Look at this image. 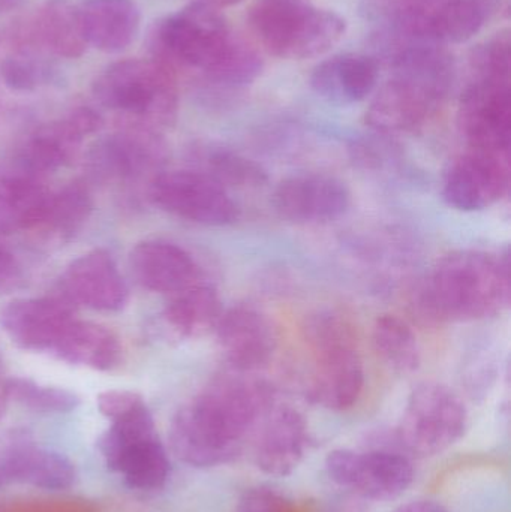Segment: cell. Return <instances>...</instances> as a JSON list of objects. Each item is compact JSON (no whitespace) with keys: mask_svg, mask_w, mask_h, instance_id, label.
Here are the masks:
<instances>
[{"mask_svg":"<svg viewBox=\"0 0 511 512\" xmlns=\"http://www.w3.org/2000/svg\"><path fill=\"white\" fill-rule=\"evenodd\" d=\"M59 360L108 372L122 361V346L113 331L95 322L72 319L53 349Z\"/></svg>","mask_w":511,"mask_h":512,"instance_id":"cb8c5ba5","label":"cell"},{"mask_svg":"<svg viewBox=\"0 0 511 512\" xmlns=\"http://www.w3.org/2000/svg\"><path fill=\"white\" fill-rule=\"evenodd\" d=\"M0 472L6 484H26L47 492H65L78 477L65 454L36 447L24 432L11 433L0 442Z\"/></svg>","mask_w":511,"mask_h":512,"instance_id":"ac0fdd59","label":"cell"},{"mask_svg":"<svg viewBox=\"0 0 511 512\" xmlns=\"http://www.w3.org/2000/svg\"><path fill=\"white\" fill-rule=\"evenodd\" d=\"M155 420L146 403H141L128 414L111 421V426L99 436L98 450L107 463L108 469L114 472L120 459L140 442L155 438Z\"/></svg>","mask_w":511,"mask_h":512,"instance_id":"d6a6232c","label":"cell"},{"mask_svg":"<svg viewBox=\"0 0 511 512\" xmlns=\"http://www.w3.org/2000/svg\"><path fill=\"white\" fill-rule=\"evenodd\" d=\"M302 331L314 357L309 400L327 411L353 408L365 388V367L353 325L333 310H321L306 318Z\"/></svg>","mask_w":511,"mask_h":512,"instance_id":"3957f363","label":"cell"},{"mask_svg":"<svg viewBox=\"0 0 511 512\" xmlns=\"http://www.w3.org/2000/svg\"><path fill=\"white\" fill-rule=\"evenodd\" d=\"M129 268L138 285L161 294H177L197 283L198 267L192 256L162 240L138 243L129 254Z\"/></svg>","mask_w":511,"mask_h":512,"instance_id":"44dd1931","label":"cell"},{"mask_svg":"<svg viewBox=\"0 0 511 512\" xmlns=\"http://www.w3.org/2000/svg\"><path fill=\"white\" fill-rule=\"evenodd\" d=\"M380 68L374 57L360 53L336 54L311 74V87L333 104L348 105L368 98L377 87Z\"/></svg>","mask_w":511,"mask_h":512,"instance_id":"7402d4cb","label":"cell"},{"mask_svg":"<svg viewBox=\"0 0 511 512\" xmlns=\"http://www.w3.org/2000/svg\"><path fill=\"white\" fill-rule=\"evenodd\" d=\"M249 26L267 53L288 60L323 56L344 38V18L309 0H255Z\"/></svg>","mask_w":511,"mask_h":512,"instance_id":"277c9868","label":"cell"},{"mask_svg":"<svg viewBox=\"0 0 511 512\" xmlns=\"http://www.w3.org/2000/svg\"><path fill=\"white\" fill-rule=\"evenodd\" d=\"M24 3H26V0H0V15L17 11V9H20Z\"/></svg>","mask_w":511,"mask_h":512,"instance_id":"ee69618b","label":"cell"},{"mask_svg":"<svg viewBox=\"0 0 511 512\" xmlns=\"http://www.w3.org/2000/svg\"><path fill=\"white\" fill-rule=\"evenodd\" d=\"M224 309L218 291L210 285H192L165 307V325L180 339H201L215 333Z\"/></svg>","mask_w":511,"mask_h":512,"instance_id":"83f0119b","label":"cell"},{"mask_svg":"<svg viewBox=\"0 0 511 512\" xmlns=\"http://www.w3.org/2000/svg\"><path fill=\"white\" fill-rule=\"evenodd\" d=\"M144 403L140 394L131 390H108L99 394L96 399L99 412L110 421L117 420L123 415L131 412L132 409Z\"/></svg>","mask_w":511,"mask_h":512,"instance_id":"ab89813d","label":"cell"},{"mask_svg":"<svg viewBox=\"0 0 511 512\" xmlns=\"http://www.w3.org/2000/svg\"><path fill=\"white\" fill-rule=\"evenodd\" d=\"M114 472L123 478L129 489L137 492L162 489L171 472L167 448L159 436L140 442L120 459Z\"/></svg>","mask_w":511,"mask_h":512,"instance_id":"4dcf8cb0","label":"cell"},{"mask_svg":"<svg viewBox=\"0 0 511 512\" xmlns=\"http://www.w3.org/2000/svg\"><path fill=\"white\" fill-rule=\"evenodd\" d=\"M458 125L470 149L510 155V80L476 78L462 95Z\"/></svg>","mask_w":511,"mask_h":512,"instance_id":"30bf717a","label":"cell"},{"mask_svg":"<svg viewBox=\"0 0 511 512\" xmlns=\"http://www.w3.org/2000/svg\"><path fill=\"white\" fill-rule=\"evenodd\" d=\"M50 194L39 177L26 173L0 176V236L33 231Z\"/></svg>","mask_w":511,"mask_h":512,"instance_id":"484cf974","label":"cell"},{"mask_svg":"<svg viewBox=\"0 0 511 512\" xmlns=\"http://www.w3.org/2000/svg\"><path fill=\"white\" fill-rule=\"evenodd\" d=\"M200 2L207 3V5L213 6V8L221 9L225 6L237 5V3L243 2V0H200Z\"/></svg>","mask_w":511,"mask_h":512,"instance_id":"f6af8a7d","label":"cell"},{"mask_svg":"<svg viewBox=\"0 0 511 512\" xmlns=\"http://www.w3.org/2000/svg\"><path fill=\"white\" fill-rule=\"evenodd\" d=\"M269 384L251 373L216 376L197 397L174 415L170 424L174 456L197 469L230 463L242 451L246 433L272 408Z\"/></svg>","mask_w":511,"mask_h":512,"instance_id":"6da1fadb","label":"cell"},{"mask_svg":"<svg viewBox=\"0 0 511 512\" xmlns=\"http://www.w3.org/2000/svg\"><path fill=\"white\" fill-rule=\"evenodd\" d=\"M8 391H6V379L3 378L2 360H0V420L5 415L6 408H8Z\"/></svg>","mask_w":511,"mask_h":512,"instance_id":"7bdbcfd3","label":"cell"},{"mask_svg":"<svg viewBox=\"0 0 511 512\" xmlns=\"http://www.w3.org/2000/svg\"><path fill=\"white\" fill-rule=\"evenodd\" d=\"M195 168L225 189L257 188L267 182V173L260 164L224 146L207 144L194 152Z\"/></svg>","mask_w":511,"mask_h":512,"instance_id":"f1b7e54d","label":"cell"},{"mask_svg":"<svg viewBox=\"0 0 511 512\" xmlns=\"http://www.w3.org/2000/svg\"><path fill=\"white\" fill-rule=\"evenodd\" d=\"M234 512H299L294 502L275 487L252 486L237 499Z\"/></svg>","mask_w":511,"mask_h":512,"instance_id":"f35d334b","label":"cell"},{"mask_svg":"<svg viewBox=\"0 0 511 512\" xmlns=\"http://www.w3.org/2000/svg\"><path fill=\"white\" fill-rule=\"evenodd\" d=\"M87 45L104 53H122L137 38L140 11L134 0H86L80 6Z\"/></svg>","mask_w":511,"mask_h":512,"instance_id":"603a6c76","label":"cell"},{"mask_svg":"<svg viewBox=\"0 0 511 512\" xmlns=\"http://www.w3.org/2000/svg\"><path fill=\"white\" fill-rule=\"evenodd\" d=\"M102 117L93 108L78 107L65 119L39 128L20 153L21 173L41 177L72 161L84 138L102 128Z\"/></svg>","mask_w":511,"mask_h":512,"instance_id":"e0dca14e","label":"cell"},{"mask_svg":"<svg viewBox=\"0 0 511 512\" xmlns=\"http://www.w3.org/2000/svg\"><path fill=\"white\" fill-rule=\"evenodd\" d=\"M467 426V406L452 388L422 382L408 396L396 438L414 456H438L461 441Z\"/></svg>","mask_w":511,"mask_h":512,"instance_id":"52a82bcc","label":"cell"},{"mask_svg":"<svg viewBox=\"0 0 511 512\" xmlns=\"http://www.w3.org/2000/svg\"><path fill=\"white\" fill-rule=\"evenodd\" d=\"M347 183L324 173H303L282 180L272 195L276 215L291 224H326L350 209Z\"/></svg>","mask_w":511,"mask_h":512,"instance_id":"4fadbf2b","label":"cell"},{"mask_svg":"<svg viewBox=\"0 0 511 512\" xmlns=\"http://www.w3.org/2000/svg\"><path fill=\"white\" fill-rule=\"evenodd\" d=\"M327 475L336 486L375 502L395 501L414 481L413 463L389 450H333L327 454Z\"/></svg>","mask_w":511,"mask_h":512,"instance_id":"9c48e42d","label":"cell"},{"mask_svg":"<svg viewBox=\"0 0 511 512\" xmlns=\"http://www.w3.org/2000/svg\"><path fill=\"white\" fill-rule=\"evenodd\" d=\"M149 195L164 212L206 227H227L240 216L227 189L197 170L156 174Z\"/></svg>","mask_w":511,"mask_h":512,"instance_id":"ba28073f","label":"cell"},{"mask_svg":"<svg viewBox=\"0 0 511 512\" xmlns=\"http://www.w3.org/2000/svg\"><path fill=\"white\" fill-rule=\"evenodd\" d=\"M74 319L65 297L17 298L0 307V327L17 348L53 351Z\"/></svg>","mask_w":511,"mask_h":512,"instance_id":"2e32d148","label":"cell"},{"mask_svg":"<svg viewBox=\"0 0 511 512\" xmlns=\"http://www.w3.org/2000/svg\"><path fill=\"white\" fill-rule=\"evenodd\" d=\"M511 44L509 33H498L485 44L474 48L471 66L476 78L510 80Z\"/></svg>","mask_w":511,"mask_h":512,"instance_id":"8d00e7d4","label":"cell"},{"mask_svg":"<svg viewBox=\"0 0 511 512\" xmlns=\"http://www.w3.org/2000/svg\"><path fill=\"white\" fill-rule=\"evenodd\" d=\"M0 77L9 89L30 92L47 80V69L27 57H6L0 63Z\"/></svg>","mask_w":511,"mask_h":512,"instance_id":"74e56055","label":"cell"},{"mask_svg":"<svg viewBox=\"0 0 511 512\" xmlns=\"http://www.w3.org/2000/svg\"><path fill=\"white\" fill-rule=\"evenodd\" d=\"M510 188V155L470 149L447 168L444 201L459 212H482L506 197Z\"/></svg>","mask_w":511,"mask_h":512,"instance_id":"8fae6325","label":"cell"},{"mask_svg":"<svg viewBox=\"0 0 511 512\" xmlns=\"http://www.w3.org/2000/svg\"><path fill=\"white\" fill-rule=\"evenodd\" d=\"M30 38L65 59H77L87 48L80 9L69 0H47L33 20Z\"/></svg>","mask_w":511,"mask_h":512,"instance_id":"4316f807","label":"cell"},{"mask_svg":"<svg viewBox=\"0 0 511 512\" xmlns=\"http://www.w3.org/2000/svg\"><path fill=\"white\" fill-rule=\"evenodd\" d=\"M9 400L42 414H66L80 405L77 394L66 388L36 384L32 379H6Z\"/></svg>","mask_w":511,"mask_h":512,"instance_id":"836d02e7","label":"cell"},{"mask_svg":"<svg viewBox=\"0 0 511 512\" xmlns=\"http://www.w3.org/2000/svg\"><path fill=\"white\" fill-rule=\"evenodd\" d=\"M449 0H401L395 9L399 30L417 39L434 41L435 23Z\"/></svg>","mask_w":511,"mask_h":512,"instance_id":"d590c367","label":"cell"},{"mask_svg":"<svg viewBox=\"0 0 511 512\" xmlns=\"http://www.w3.org/2000/svg\"><path fill=\"white\" fill-rule=\"evenodd\" d=\"M93 200L83 182H72L51 192L39 224L32 233L47 245L71 242L92 215Z\"/></svg>","mask_w":511,"mask_h":512,"instance_id":"d4e9b609","label":"cell"},{"mask_svg":"<svg viewBox=\"0 0 511 512\" xmlns=\"http://www.w3.org/2000/svg\"><path fill=\"white\" fill-rule=\"evenodd\" d=\"M236 33L231 32L219 9L197 2L165 18L155 33V59L165 65L213 74L227 56Z\"/></svg>","mask_w":511,"mask_h":512,"instance_id":"8992f818","label":"cell"},{"mask_svg":"<svg viewBox=\"0 0 511 512\" xmlns=\"http://www.w3.org/2000/svg\"><path fill=\"white\" fill-rule=\"evenodd\" d=\"M104 107L138 119L134 125L170 126L179 95L173 69L158 59H128L108 66L93 84Z\"/></svg>","mask_w":511,"mask_h":512,"instance_id":"5b68a950","label":"cell"},{"mask_svg":"<svg viewBox=\"0 0 511 512\" xmlns=\"http://www.w3.org/2000/svg\"><path fill=\"white\" fill-rule=\"evenodd\" d=\"M17 273L14 255L8 251V248L0 240V288L15 280Z\"/></svg>","mask_w":511,"mask_h":512,"instance_id":"60d3db41","label":"cell"},{"mask_svg":"<svg viewBox=\"0 0 511 512\" xmlns=\"http://www.w3.org/2000/svg\"><path fill=\"white\" fill-rule=\"evenodd\" d=\"M446 95V90L429 81L395 71L372 99L366 123L383 135L416 131L431 119Z\"/></svg>","mask_w":511,"mask_h":512,"instance_id":"7c38bea8","label":"cell"},{"mask_svg":"<svg viewBox=\"0 0 511 512\" xmlns=\"http://www.w3.org/2000/svg\"><path fill=\"white\" fill-rule=\"evenodd\" d=\"M372 346L378 357L398 373L416 372L422 363L419 340L411 325L396 315H381L372 327Z\"/></svg>","mask_w":511,"mask_h":512,"instance_id":"f546056e","label":"cell"},{"mask_svg":"<svg viewBox=\"0 0 511 512\" xmlns=\"http://www.w3.org/2000/svg\"><path fill=\"white\" fill-rule=\"evenodd\" d=\"M60 286L62 297L90 309L116 312L128 301V286L114 259L102 249L74 259L66 267Z\"/></svg>","mask_w":511,"mask_h":512,"instance_id":"ffe728a7","label":"cell"},{"mask_svg":"<svg viewBox=\"0 0 511 512\" xmlns=\"http://www.w3.org/2000/svg\"><path fill=\"white\" fill-rule=\"evenodd\" d=\"M308 444V424L297 409L270 408L255 436L252 457L263 474L284 478L299 468Z\"/></svg>","mask_w":511,"mask_h":512,"instance_id":"d6986e66","label":"cell"},{"mask_svg":"<svg viewBox=\"0 0 511 512\" xmlns=\"http://www.w3.org/2000/svg\"><path fill=\"white\" fill-rule=\"evenodd\" d=\"M501 8V0H449L438 15L434 41L464 44L477 35Z\"/></svg>","mask_w":511,"mask_h":512,"instance_id":"1f68e13d","label":"cell"},{"mask_svg":"<svg viewBox=\"0 0 511 512\" xmlns=\"http://www.w3.org/2000/svg\"><path fill=\"white\" fill-rule=\"evenodd\" d=\"M5 486H8V484H6L5 478H3L2 472H0V489Z\"/></svg>","mask_w":511,"mask_h":512,"instance_id":"bcb514c9","label":"cell"},{"mask_svg":"<svg viewBox=\"0 0 511 512\" xmlns=\"http://www.w3.org/2000/svg\"><path fill=\"white\" fill-rule=\"evenodd\" d=\"M231 370L254 373L269 366L279 346V333L269 315L252 306L224 310L215 330Z\"/></svg>","mask_w":511,"mask_h":512,"instance_id":"9a60e30c","label":"cell"},{"mask_svg":"<svg viewBox=\"0 0 511 512\" xmlns=\"http://www.w3.org/2000/svg\"><path fill=\"white\" fill-rule=\"evenodd\" d=\"M509 255L458 251L435 265L422 294V307L440 321L492 318L510 303Z\"/></svg>","mask_w":511,"mask_h":512,"instance_id":"7a4b0ae2","label":"cell"},{"mask_svg":"<svg viewBox=\"0 0 511 512\" xmlns=\"http://www.w3.org/2000/svg\"><path fill=\"white\" fill-rule=\"evenodd\" d=\"M162 156L164 146L158 134L134 125L96 141L87 153L86 167L98 182H131L155 170Z\"/></svg>","mask_w":511,"mask_h":512,"instance_id":"5bb4252c","label":"cell"},{"mask_svg":"<svg viewBox=\"0 0 511 512\" xmlns=\"http://www.w3.org/2000/svg\"><path fill=\"white\" fill-rule=\"evenodd\" d=\"M263 71V59L254 45L236 35L227 56L210 75V80L227 86H245L252 83Z\"/></svg>","mask_w":511,"mask_h":512,"instance_id":"e575fe53","label":"cell"},{"mask_svg":"<svg viewBox=\"0 0 511 512\" xmlns=\"http://www.w3.org/2000/svg\"><path fill=\"white\" fill-rule=\"evenodd\" d=\"M393 512H450L444 505L438 502L431 501V499H416V501L407 502L402 504L401 507L396 508Z\"/></svg>","mask_w":511,"mask_h":512,"instance_id":"b9f144b4","label":"cell"}]
</instances>
